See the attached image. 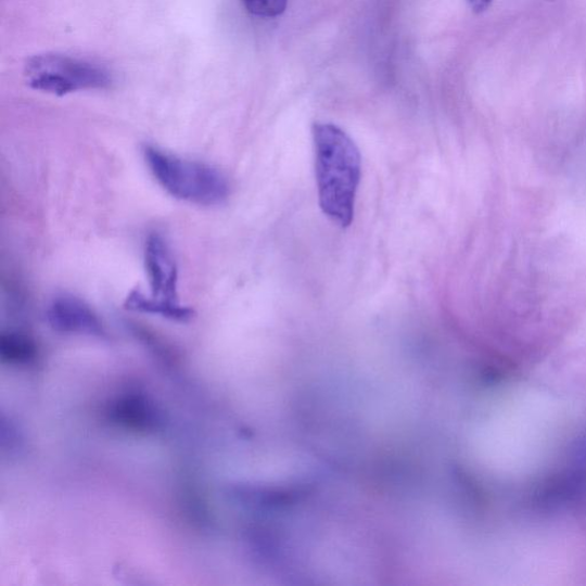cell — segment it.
<instances>
[{
  "label": "cell",
  "instance_id": "obj_2",
  "mask_svg": "<svg viewBox=\"0 0 586 586\" xmlns=\"http://www.w3.org/2000/svg\"><path fill=\"white\" fill-rule=\"evenodd\" d=\"M144 161L153 177L171 196L200 206L224 204L230 194L227 178L215 167L145 145Z\"/></svg>",
  "mask_w": 586,
  "mask_h": 586
},
{
  "label": "cell",
  "instance_id": "obj_7",
  "mask_svg": "<svg viewBox=\"0 0 586 586\" xmlns=\"http://www.w3.org/2000/svg\"><path fill=\"white\" fill-rule=\"evenodd\" d=\"M125 308L152 314V316H158L167 320L176 322L191 321L195 311L193 308L183 306L180 303H167L156 300L152 296L144 295L140 290H133L124 304Z\"/></svg>",
  "mask_w": 586,
  "mask_h": 586
},
{
  "label": "cell",
  "instance_id": "obj_5",
  "mask_svg": "<svg viewBox=\"0 0 586 586\" xmlns=\"http://www.w3.org/2000/svg\"><path fill=\"white\" fill-rule=\"evenodd\" d=\"M47 320L50 327L60 333L95 337L106 334L97 313L86 302L69 295L52 301L47 310Z\"/></svg>",
  "mask_w": 586,
  "mask_h": 586
},
{
  "label": "cell",
  "instance_id": "obj_4",
  "mask_svg": "<svg viewBox=\"0 0 586 586\" xmlns=\"http://www.w3.org/2000/svg\"><path fill=\"white\" fill-rule=\"evenodd\" d=\"M144 266L151 296L167 303H180L178 266L169 244L160 234H152L145 241Z\"/></svg>",
  "mask_w": 586,
  "mask_h": 586
},
{
  "label": "cell",
  "instance_id": "obj_9",
  "mask_svg": "<svg viewBox=\"0 0 586 586\" xmlns=\"http://www.w3.org/2000/svg\"><path fill=\"white\" fill-rule=\"evenodd\" d=\"M242 3L249 13L264 18L281 16L288 7V0H242Z\"/></svg>",
  "mask_w": 586,
  "mask_h": 586
},
{
  "label": "cell",
  "instance_id": "obj_6",
  "mask_svg": "<svg viewBox=\"0 0 586 586\" xmlns=\"http://www.w3.org/2000/svg\"><path fill=\"white\" fill-rule=\"evenodd\" d=\"M110 418L119 428L139 433L156 432L164 422L163 413L151 397L139 393L119 396L111 405Z\"/></svg>",
  "mask_w": 586,
  "mask_h": 586
},
{
  "label": "cell",
  "instance_id": "obj_10",
  "mask_svg": "<svg viewBox=\"0 0 586 586\" xmlns=\"http://www.w3.org/2000/svg\"><path fill=\"white\" fill-rule=\"evenodd\" d=\"M492 2L493 0H469V4L474 13L485 12Z\"/></svg>",
  "mask_w": 586,
  "mask_h": 586
},
{
  "label": "cell",
  "instance_id": "obj_8",
  "mask_svg": "<svg viewBox=\"0 0 586 586\" xmlns=\"http://www.w3.org/2000/svg\"><path fill=\"white\" fill-rule=\"evenodd\" d=\"M39 349L27 333L9 331L0 336V358L4 364L27 367L36 362Z\"/></svg>",
  "mask_w": 586,
  "mask_h": 586
},
{
  "label": "cell",
  "instance_id": "obj_1",
  "mask_svg": "<svg viewBox=\"0 0 586 586\" xmlns=\"http://www.w3.org/2000/svg\"><path fill=\"white\" fill-rule=\"evenodd\" d=\"M311 132L321 211L333 222L348 227L361 181L360 151L336 124L318 122Z\"/></svg>",
  "mask_w": 586,
  "mask_h": 586
},
{
  "label": "cell",
  "instance_id": "obj_3",
  "mask_svg": "<svg viewBox=\"0 0 586 586\" xmlns=\"http://www.w3.org/2000/svg\"><path fill=\"white\" fill-rule=\"evenodd\" d=\"M24 75L33 90L56 97L106 90L114 82L111 72L95 62L55 52L31 56Z\"/></svg>",
  "mask_w": 586,
  "mask_h": 586
}]
</instances>
